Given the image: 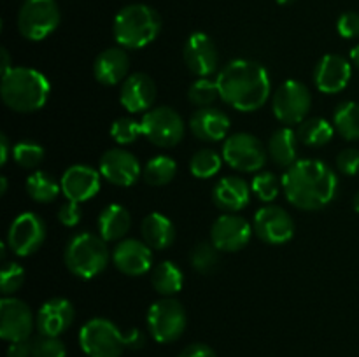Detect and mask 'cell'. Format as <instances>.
I'll list each match as a JSON object with an SVG mask.
<instances>
[{
	"label": "cell",
	"instance_id": "6da1fadb",
	"mask_svg": "<svg viewBox=\"0 0 359 357\" xmlns=\"http://www.w3.org/2000/svg\"><path fill=\"white\" fill-rule=\"evenodd\" d=\"M287 202L300 210H321L333 202L339 189L335 172L319 160H298L283 175Z\"/></svg>",
	"mask_w": 359,
	"mask_h": 357
},
{
	"label": "cell",
	"instance_id": "7a4b0ae2",
	"mask_svg": "<svg viewBox=\"0 0 359 357\" xmlns=\"http://www.w3.org/2000/svg\"><path fill=\"white\" fill-rule=\"evenodd\" d=\"M216 80L224 104L241 112L258 111L270 97L269 72L252 59H231Z\"/></svg>",
	"mask_w": 359,
	"mask_h": 357
},
{
	"label": "cell",
	"instance_id": "3957f363",
	"mask_svg": "<svg viewBox=\"0 0 359 357\" xmlns=\"http://www.w3.org/2000/svg\"><path fill=\"white\" fill-rule=\"evenodd\" d=\"M51 84L48 77L30 66H13L2 76L0 97L2 102L14 112L30 114L39 111L48 102Z\"/></svg>",
	"mask_w": 359,
	"mask_h": 357
},
{
	"label": "cell",
	"instance_id": "277c9868",
	"mask_svg": "<svg viewBox=\"0 0 359 357\" xmlns=\"http://www.w3.org/2000/svg\"><path fill=\"white\" fill-rule=\"evenodd\" d=\"M161 31V18L146 4H130L114 18L112 34L123 49H142Z\"/></svg>",
	"mask_w": 359,
	"mask_h": 357
},
{
	"label": "cell",
	"instance_id": "5b68a950",
	"mask_svg": "<svg viewBox=\"0 0 359 357\" xmlns=\"http://www.w3.org/2000/svg\"><path fill=\"white\" fill-rule=\"evenodd\" d=\"M65 266L72 275L79 276L83 280L95 279L107 268L111 261V252H109L107 241L100 234L93 233H79L67 244Z\"/></svg>",
	"mask_w": 359,
	"mask_h": 357
},
{
	"label": "cell",
	"instance_id": "8992f818",
	"mask_svg": "<svg viewBox=\"0 0 359 357\" xmlns=\"http://www.w3.org/2000/svg\"><path fill=\"white\" fill-rule=\"evenodd\" d=\"M81 350L88 357H121L125 352V332L109 318L95 317L79 331Z\"/></svg>",
	"mask_w": 359,
	"mask_h": 357
},
{
	"label": "cell",
	"instance_id": "52a82bcc",
	"mask_svg": "<svg viewBox=\"0 0 359 357\" xmlns=\"http://www.w3.org/2000/svg\"><path fill=\"white\" fill-rule=\"evenodd\" d=\"M186 310L174 298L154 301L147 310V329L158 343H174L186 329Z\"/></svg>",
	"mask_w": 359,
	"mask_h": 357
},
{
	"label": "cell",
	"instance_id": "ba28073f",
	"mask_svg": "<svg viewBox=\"0 0 359 357\" xmlns=\"http://www.w3.org/2000/svg\"><path fill=\"white\" fill-rule=\"evenodd\" d=\"M60 24V9L55 0H25L18 14V30L28 41H44Z\"/></svg>",
	"mask_w": 359,
	"mask_h": 357
},
{
	"label": "cell",
	"instance_id": "9c48e42d",
	"mask_svg": "<svg viewBox=\"0 0 359 357\" xmlns=\"http://www.w3.org/2000/svg\"><path fill=\"white\" fill-rule=\"evenodd\" d=\"M140 125L142 135L158 147H175L184 139V121L172 107L149 108Z\"/></svg>",
	"mask_w": 359,
	"mask_h": 357
},
{
	"label": "cell",
	"instance_id": "30bf717a",
	"mask_svg": "<svg viewBox=\"0 0 359 357\" xmlns=\"http://www.w3.org/2000/svg\"><path fill=\"white\" fill-rule=\"evenodd\" d=\"M312 97L304 83L287 79L276 90L272 98V108L276 118L284 125H300L307 119L311 111Z\"/></svg>",
	"mask_w": 359,
	"mask_h": 357
},
{
	"label": "cell",
	"instance_id": "8fae6325",
	"mask_svg": "<svg viewBox=\"0 0 359 357\" xmlns=\"http://www.w3.org/2000/svg\"><path fill=\"white\" fill-rule=\"evenodd\" d=\"M223 160L235 170L252 174L265 167L266 149L251 133H235L224 140Z\"/></svg>",
	"mask_w": 359,
	"mask_h": 357
},
{
	"label": "cell",
	"instance_id": "7c38bea8",
	"mask_svg": "<svg viewBox=\"0 0 359 357\" xmlns=\"http://www.w3.org/2000/svg\"><path fill=\"white\" fill-rule=\"evenodd\" d=\"M46 240V223L39 214L23 212L11 223L7 247L20 258L35 254Z\"/></svg>",
	"mask_w": 359,
	"mask_h": 357
},
{
	"label": "cell",
	"instance_id": "4fadbf2b",
	"mask_svg": "<svg viewBox=\"0 0 359 357\" xmlns=\"http://www.w3.org/2000/svg\"><path fill=\"white\" fill-rule=\"evenodd\" d=\"M35 317L25 301L14 296H4L0 300V336L6 342H27L32 336Z\"/></svg>",
	"mask_w": 359,
	"mask_h": 357
},
{
	"label": "cell",
	"instance_id": "5bb4252c",
	"mask_svg": "<svg viewBox=\"0 0 359 357\" xmlns=\"http://www.w3.org/2000/svg\"><path fill=\"white\" fill-rule=\"evenodd\" d=\"M252 230L256 237L265 244L283 245L293 238L294 220L283 206L266 205L256 212Z\"/></svg>",
	"mask_w": 359,
	"mask_h": 357
},
{
	"label": "cell",
	"instance_id": "9a60e30c",
	"mask_svg": "<svg viewBox=\"0 0 359 357\" xmlns=\"http://www.w3.org/2000/svg\"><path fill=\"white\" fill-rule=\"evenodd\" d=\"M251 237V224L237 214H224L217 217L210 227V241L224 252L242 251L249 244Z\"/></svg>",
	"mask_w": 359,
	"mask_h": 357
},
{
	"label": "cell",
	"instance_id": "2e32d148",
	"mask_svg": "<svg viewBox=\"0 0 359 357\" xmlns=\"http://www.w3.org/2000/svg\"><path fill=\"white\" fill-rule=\"evenodd\" d=\"M182 59L189 72L198 77H209L219 65V55L212 38L203 31H195L182 48Z\"/></svg>",
	"mask_w": 359,
	"mask_h": 357
},
{
	"label": "cell",
	"instance_id": "e0dca14e",
	"mask_svg": "<svg viewBox=\"0 0 359 357\" xmlns=\"http://www.w3.org/2000/svg\"><path fill=\"white\" fill-rule=\"evenodd\" d=\"M112 262L128 276H140L153 268V248L144 240L123 238L112 251Z\"/></svg>",
	"mask_w": 359,
	"mask_h": 357
},
{
	"label": "cell",
	"instance_id": "ac0fdd59",
	"mask_svg": "<svg viewBox=\"0 0 359 357\" xmlns=\"http://www.w3.org/2000/svg\"><path fill=\"white\" fill-rule=\"evenodd\" d=\"M102 177L118 188H130L140 177V163L125 149H109L102 154L98 164Z\"/></svg>",
	"mask_w": 359,
	"mask_h": 357
},
{
	"label": "cell",
	"instance_id": "d6986e66",
	"mask_svg": "<svg viewBox=\"0 0 359 357\" xmlns=\"http://www.w3.org/2000/svg\"><path fill=\"white\" fill-rule=\"evenodd\" d=\"M102 174L90 164H74L63 172L60 184L67 200L76 203L88 202L100 191Z\"/></svg>",
	"mask_w": 359,
	"mask_h": 357
},
{
	"label": "cell",
	"instance_id": "ffe728a7",
	"mask_svg": "<svg viewBox=\"0 0 359 357\" xmlns=\"http://www.w3.org/2000/svg\"><path fill=\"white\" fill-rule=\"evenodd\" d=\"M351 77H353V66L349 59L340 55L323 56L314 70L316 86L326 94L340 93L346 90Z\"/></svg>",
	"mask_w": 359,
	"mask_h": 357
},
{
	"label": "cell",
	"instance_id": "44dd1931",
	"mask_svg": "<svg viewBox=\"0 0 359 357\" xmlns=\"http://www.w3.org/2000/svg\"><path fill=\"white\" fill-rule=\"evenodd\" d=\"M156 100V84L147 74L135 72L126 77L119 91V102L128 112H147Z\"/></svg>",
	"mask_w": 359,
	"mask_h": 357
},
{
	"label": "cell",
	"instance_id": "7402d4cb",
	"mask_svg": "<svg viewBox=\"0 0 359 357\" xmlns=\"http://www.w3.org/2000/svg\"><path fill=\"white\" fill-rule=\"evenodd\" d=\"M76 318L74 304L65 298H51L37 312L35 324L41 335L60 336L72 326Z\"/></svg>",
	"mask_w": 359,
	"mask_h": 357
},
{
	"label": "cell",
	"instance_id": "603a6c76",
	"mask_svg": "<svg viewBox=\"0 0 359 357\" xmlns=\"http://www.w3.org/2000/svg\"><path fill=\"white\" fill-rule=\"evenodd\" d=\"M251 184L241 177H224L212 189V202L217 209L235 214L245 209L251 200Z\"/></svg>",
	"mask_w": 359,
	"mask_h": 357
},
{
	"label": "cell",
	"instance_id": "cb8c5ba5",
	"mask_svg": "<svg viewBox=\"0 0 359 357\" xmlns=\"http://www.w3.org/2000/svg\"><path fill=\"white\" fill-rule=\"evenodd\" d=\"M130 58L123 48H107L95 58L93 76L104 86H114L126 79Z\"/></svg>",
	"mask_w": 359,
	"mask_h": 357
},
{
	"label": "cell",
	"instance_id": "d4e9b609",
	"mask_svg": "<svg viewBox=\"0 0 359 357\" xmlns=\"http://www.w3.org/2000/svg\"><path fill=\"white\" fill-rule=\"evenodd\" d=\"M193 135L205 142H219L230 132V119L219 108L205 107L196 111L189 119Z\"/></svg>",
	"mask_w": 359,
	"mask_h": 357
},
{
	"label": "cell",
	"instance_id": "484cf974",
	"mask_svg": "<svg viewBox=\"0 0 359 357\" xmlns=\"http://www.w3.org/2000/svg\"><path fill=\"white\" fill-rule=\"evenodd\" d=\"M130 226H132V216H130L128 210L123 205H119V203L107 205L100 214H98V234H100L105 241L123 240V238L126 237V233L130 231Z\"/></svg>",
	"mask_w": 359,
	"mask_h": 357
},
{
	"label": "cell",
	"instance_id": "4316f807",
	"mask_svg": "<svg viewBox=\"0 0 359 357\" xmlns=\"http://www.w3.org/2000/svg\"><path fill=\"white\" fill-rule=\"evenodd\" d=\"M142 240L154 251H163L170 247L175 240V226L167 216L160 212H153L144 217L140 224Z\"/></svg>",
	"mask_w": 359,
	"mask_h": 357
},
{
	"label": "cell",
	"instance_id": "83f0119b",
	"mask_svg": "<svg viewBox=\"0 0 359 357\" xmlns=\"http://www.w3.org/2000/svg\"><path fill=\"white\" fill-rule=\"evenodd\" d=\"M297 146H298V135L291 128L284 126V128L276 130L269 140V156L276 164L283 168H290L291 164L297 163Z\"/></svg>",
	"mask_w": 359,
	"mask_h": 357
},
{
	"label": "cell",
	"instance_id": "f1b7e54d",
	"mask_svg": "<svg viewBox=\"0 0 359 357\" xmlns=\"http://www.w3.org/2000/svg\"><path fill=\"white\" fill-rule=\"evenodd\" d=\"M151 284H153L156 293H160L165 298H170L182 289L184 275L175 262L161 261L151 272Z\"/></svg>",
	"mask_w": 359,
	"mask_h": 357
},
{
	"label": "cell",
	"instance_id": "f546056e",
	"mask_svg": "<svg viewBox=\"0 0 359 357\" xmlns=\"http://www.w3.org/2000/svg\"><path fill=\"white\" fill-rule=\"evenodd\" d=\"M333 133H335V126L332 122L323 118H311L300 122L297 135L304 146L323 147L333 139Z\"/></svg>",
	"mask_w": 359,
	"mask_h": 357
},
{
	"label": "cell",
	"instance_id": "4dcf8cb0",
	"mask_svg": "<svg viewBox=\"0 0 359 357\" xmlns=\"http://www.w3.org/2000/svg\"><path fill=\"white\" fill-rule=\"evenodd\" d=\"M27 192L34 202L51 203L62 192V184L48 172L37 170L27 178Z\"/></svg>",
	"mask_w": 359,
	"mask_h": 357
},
{
	"label": "cell",
	"instance_id": "1f68e13d",
	"mask_svg": "<svg viewBox=\"0 0 359 357\" xmlns=\"http://www.w3.org/2000/svg\"><path fill=\"white\" fill-rule=\"evenodd\" d=\"M333 126L337 133L346 140L359 139V104L356 102H342L333 112Z\"/></svg>",
	"mask_w": 359,
	"mask_h": 357
},
{
	"label": "cell",
	"instance_id": "d6a6232c",
	"mask_svg": "<svg viewBox=\"0 0 359 357\" xmlns=\"http://www.w3.org/2000/svg\"><path fill=\"white\" fill-rule=\"evenodd\" d=\"M177 174V163L170 156H154L146 163L142 170L144 181L149 186H167Z\"/></svg>",
	"mask_w": 359,
	"mask_h": 357
},
{
	"label": "cell",
	"instance_id": "836d02e7",
	"mask_svg": "<svg viewBox=\"0 0 359 357\" xmlns=\"http://www.w3.org/2000/svg\"><path fill=\"white\" fill-rule=\"evenodd\" d=\"M223 167V156L212 149H200L195 153L189 161V172L196 178H210L217 174Z\"/></svg>",
	"mask_w": 359,
	"mask_h": 357
},
{
	"label": "cell",
	"instance_id": "e575fe53",
	"mask_svg": "<svg viewBox=\"0 0 359 357\" xmlns=\"http://www.w3.org/2000/svg\"><path fill=\"white\" fill-rule=\"evenodd\" d=\"M191 266L202 275H209L219 265V248L212 241H200L189 254Z\"/></svg>",
	"mask_w": 359,
	"mask_h": 357
},
{
	"label": "cell",
	"instance_id": "d590c367",
	"mask_svg": "<svg viewBox=\"0 0 359 357\" xmlns=\"http://www.w3.org/2000/svg\"><path fill=\"white\" fill-rule=\"evenodd\" d=\"M188 98L195 107H210L217 98H221L217 80H210L209 77H200L189 86Z\"/></svg>",
	"mask_w": 359,
	"mask_h": 357
},
{
	"label": "cell",
	"instance_id": "8d00e7d4",
	"mask_svg": "<svg viewBox=\"0 0 359 357\" xmlns=\"http://www.w3.org/2000/svg\"><path fill=\"white\" fill-rule=\"evenodd\" d=\"M280 188H283V181H279V177L272 172H262L251 182L252 195L263 203L273 202L279 196Z\"/></svg>",
	"mask_w": 359,
	"mask_h": 357
},
{
	"label": "cell",
	"instance_id": "74e56055",
	"mask_svg": "<svg viewBox=\"0 0 359 357\" xmlns=\"http://www.w3.org/2000/svg\"><path fill=\"white\" fill-rule=\"evenodd\" d=\"M13 158L16 164L21 168H37L44 160V147L39 146L37 142H18L13 146Z\"/></svg>",
	"mask_w": 359,
	"mask_h": 357
},
{
	"label": "cell",
	"instance_id": "f35d334b",
	"mask_svg": "<svg viewBox=\"0 0 359 357\" xmlns=\"http://www.w3.org/2000/svg\"><path fill=\"white\" fill-rule=\"evenodd\" d=\"M142 135V125L132 118H119L112 122L111 136L119 146H128Z\"/></svg>",
	"mask_w": 359,
	"mask_h": 357
},
{
	"label": "cell",
	"instance_id": "ab89813d",
	"mask_svg": "<svg viewBox=\"0 0 359 357\" xmlns=\"http://www.w3.org/2000/svg\"><path fill=\"white\" fill-rule=\"evenodd\" d=\"M25 284V268L14 261H6L0 273V290L4 296H13Z\"/></svg>",
	"mask_w": 359,
	"mask_h": 357
},
{
	"label": "cell",
	"instance_id": "60d3db41",
	"mask_svg": "<svg viewBox=\"0 0 359 357\" xmlns=\"http://www.w3.org/2000/svg\"><path fill=\"white\" fill-rule=\"evenodd\" d=\"M32 357H67L65 343L58 336H37L32 342Z\"/></svg>",
	"mask_w": 359,
	"mask_h": 357
},
{
	"label": "cell",
	"instance_id": "b9f144b4",
	"mask_svg": "<svg viewBox=\"0 0 359 357\" xmlns=\"http://www.w3.org/2000/svg\"><path fill=\"white\" fill-rule=\"evenodd\" d=\"M337 168L344 175L359 174V150L353 149V147L340 150L339 156H337Z\"/></svg>",
	"mask_w": 359,
	"mask_h": 357
},
{
	"label": "cell",
	"instance_id": "7bdbcfd3",
	"mask_svg": "<svg viewBox=\"0 0 359 357\" xmlns=\"http://www.w3.org/2000/svg\"><path fill=\"white\" fill-rule=\"evenodd\" d=\"M337 30L344 38L359 37V14L353 10L344 13L337 21Z\"/></svg>",
	"mask_w": 359,
	"mask_h": 357
},
{
	"label": "cell",
	"instance_id": "ee69618b",
	"mask_svg": "<svg viewBox=\"0 0 359 357\" xmlns=\"http://www.w3.org/2000/svg\"><path fill=\"white\" fill-rule=\"evenodd\" d=\"M81 216H83V210H81L79 203L70 202L67 200V203H63L58 210V220L67 227H74L79 224Z\"/></svg>",
	"mask_w": 359,
	"mask_h": 357
},
{
	"label": "cell",
	"instance_id": "f6af8a7d",
	"mask_svg": "<svg viewBox=\"0 0 359 357\" xmlns=\"http://www.w3.org/2000/svg\"><path fill=\"white\" fill-rule=\"evenodd\" d=\"M179 357H216V352L205 343H191L179 354Z\"/></svg>",
	"mask_w": 359,
	"mask_h": 357
},
{
	"label": "cell",
	"instance_id": "bcb514c9",
	"mask_svg": "<svg viewBox=\"0 0 359 357\" xmlns=\"http://www.w3.org/2000/svg\"><path fill=\"white\" fill-rule=\"evenodd\" d=\"M125 342H126V349L139 350L146 345V335H144L140 329L132 328L125 332Z\"/></svg>",
	"mask_w": 359,
	"mask_h": 357
},
{
	"label": "cell",
	"instance_id": "7dc6e473",
	"mask_svg": "<svg viewBox=\"0 0 359 357\" xmlns=\"http://www.w3.org/2000/svg\"><path fill=\"white\" fill-rule=\"evenodd\" d=\"M7 357H32V342H14L7 349Z\"/></svg>",
	"mask_w": 359,
	"mask_h": 357
},
{
	"label": "cell",
	"instance_id": "c3c4849f",
	"mask_svg": "<svg viewBox=\"0 0 359 357\" xmlns=\"http://www.w3.org/2000/svg\"><path fill=\"white\" fill-rule=\"evenodd\" d=\"M9 156H13V149H11L9 146V139H7V135H0V164H6L7 160H9Z\"/></svg>",
	"mask_w": 359,
	"mask_h": 357
},
{
	"label": "cell",
	"instance_id": "681fc988",
	"mask_svg": "<svg viewBox=\"0 0 359 357\" xmlns=\"http://www.w3.org/2000/svg\"><path fill=\"white\" fill-rule=\"evenodd\" d=\"M0 56H2V76H4V74H7L11 69H13V65H11V56L7 49H2V51H0Z\"/></svg>",
	"mask_w": 359,
	"mask_h": 357
},
{
	"label": "cell",
	"instance_id": "f907efd6",
	"mask_svg": "<svg viewBox=\"0 0 359 357\" xmlns=\"http://www.w3.org/2000/svg\"><path fill=\"white\" fill-rule=\"evenodd\" d=\"M351 62H353L354 66H358L359 69V44L351 49Z\"/></svg>",
	"mask_w": 359,
	"mask_h": 357
},
{
	"label": "cell",
	"instance_id": "816d5d0a",
	"mask_svg": "<svg viewBox=\"0 0 359 357\" xmlns=\"http://www.w3.org/2000/svg\"><path fill=\"white\" fill-rule=\"evenodd\" d=\"M7 177H0V195H6L7 192Z\"/></svg>",
	"mask_w": 359,
	"mask_h": 357
},
{
	"label": "cell",
	"instance_id": "f5cc1de1",
	"mask_svg": "<svg viewBox=\"0 0 359 357\" xmlns=\"http://www.w3.org/2000/svg\"><path fill=\"white\" fill-rule=\"evenodd\" d=\"M354 210L359 214V192L356 196H354Z\"/></svg>",
	"mask_w": 359,
	"mask_h": 357
},
{
	"label": "cell",
	"instance_id": "db71d44e",
	"mask_svg": "<svg viewBox=\"0 0 359 357\" xmlns=\"http://www.w3.org/2000/svg\"><path fill=\"white\" fill-rule=\"evenodd\" d=\"M291 2H294V0H277V4H280V6H287Z\"/></svg>",
	"mask_w": 359,
	"mask_h": 357
}]
</instances>
